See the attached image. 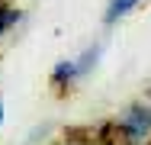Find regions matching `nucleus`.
<instances>
[{
    "instance_id": "obj_4",
    "label": "nucleus",
    "mask_w": 151,
    "mask_h": 145,
    "mask_svg": "<svg viewBox=\"0 0 151 145\" xmlns=\"http://www.w3.org/2000/svg\"><path fill=\"white\" fill-rule=\"evenodd\" d=\"M19 23V10H16V3H10V0H0V39L10 32V29Z\"/></svg>"
},
{
    "instance_id": "obj_5",
    "label": "nucleus",
    "mask_w": 151,
    "mask_h": 145,
    "mask_svg": "<svg viewBox=\"0 0 151 145\" xmlns=\"http://www.w3.org/2000/svg\"><path fill=\"white\" fill-rule=\"evenodd\" d=\"M0 126H3V100H0Z\"/></svg>"
},
{
    "instance_id": "obj_7",
    "label": "nucleus",
    "mask_w": 151,
    "mask_h": 145,
    "mask_svg": "<svg viewBox=\"0 0 151 145\" xmlns=\"http://www.w3.org/2000/svg\"><path fill=\"white\" fill-rule=\"evenodd\" d=\"M148 103H151V97H148Z\"/></svg>"
},
{
    "instance_id": "obj_6",
    "label": "nucleus",
    "mask_w": 151,
    "mask_h": 145,
    "mask_svg": "<svg viewBox=\"0 0 151 145\" xmlns=\"http://www.w3.org/2000/svg\"><path fill=\"white\" fill-rule=\"evenodd\" d=\"M74 145H84V142H74Z\"/></svg>"
},
{
    "instance_id": "obj_8",
    "label": "nucleus",
    "mask_w": 151,
    "mask_h": 145,
    "mask_svg": "<svg viewBox=\"0 0 151 145\" xmlns=\"http://www.w3.org/2000/svg\"><path fill=\"white\" fill-rule=\"evenodd\" d=\"M10 3H13V0H10Z\"/></svg>"
},
{
    "instance_id": "obj_1",
    "label": "nucleus",
    "mask_w": 151,
    "mask_h": 145,
    "mask_svg": "<svg viewBox=\"0 0 151 145\" xmlns=\"http://www.w3.org/2000/svg\"><path fill=\"white\" fill-rule=\"evenodd\" d=\"M116 136L122 145H145L151 142V103H132L116 119Z\"/></svg>"
},
{
    "instance_id": "obj_2",
    "label": "nucleus",
    "mask_w": 151,
    "mask_h": 145,
    "mask_svg": "<svg viewBox=\"0 0 151 145\" xmlns=\"http://www.w3.org/2000/svg\"><path fill=\"white\" fill-rule=\"evenodd\" d=\"M96 58H100V45H90V49H84L77 58L58 61V65L52 68V84L55 87H71L74 81H81L93 65H96Z\"/></svg>"
},
{
    "instance_id": "obj_3",
    "label": "nucleus",
    "mask_w": 151,
    "mask_h": 145,
    "mask_svg": "<svg viewBox=\"0 0 151 145\" xmlns=\"http://www.w3.org/2000/svg\"><path fill=\"white\" fill-rule=\"evenodd\" d=\"M138 3H142V0H109V3H106V13H103V23H109V26L119 23L122 16H129Z\"/></svg>"
}]
</instances>
